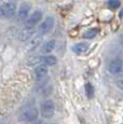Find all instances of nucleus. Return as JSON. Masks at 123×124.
<instances>
[{"mask_svg":"<svg viewBox=\"0 0 123 124\" xmlns=\"http://www.w3.org/2000/svg\"><path fill=\"white\" fill-rule=\"evenodd\" d=\"M108 71L113 76L123 75V61L117 58V59H113L112 62H110Z\"/></svg>","mask_w":123,"mask_h":124,"instance_id":"nucleus-4","label":"nucleus"},{"mask_svg":"<svg viewBox=\"0 0 123 124\" xmlns=\"http://www.w3.org/2000/svg\"><path fill=\"white\" fill-rule=\"evenodd\" d=\"M29 11H30V6L28 3H24L21 4L20 9H18V13H17V18L18 20H25L27 18V16L29 15Z\"/></svg>","mask_w":123,"mask_h":124,"instance_id":"nucleus-9","label":"nucleus"},{"mask_svg":"<svg viewBox=\"0 0 123 124\" xmlns=\"http://www.w3.org/2000/svg\"><path fill=\"white\" fill-rule=\"evenodd\" d=\"M40 111H41V114L43 118H52L54 116V112H55V105L52 101L46 99L40 106Z\"/></svg>","mask_w":123,"mask_h":124,"instance_id":"nucleus-3","label":"nucleus"},{"mask_svg":"<svg viewBox=\"0 0 123 124\" xmlns=\"http://www.w3.org/2000/svg\"><path fill=\"white\" fill-rule=\"evenodd\" d=\"M119 17L120 18H123V8L120 10V12H119Z\"/></svg>","mask_w":123,"mask_h":124,"instance_id":"nucleus-18","label":"nucleus"},{"mask_svg":"<svg viewBox=\"0 0 123 124\" xmlns=\"http://www.w3.org/2000/svg\"><path fill=\"white\" fill-rule=\"evenodd\" d=\"M53 27H54V18L52 17V16H48V17L41 23V25H40V27H39V30L42 35H44V34H48Z\"/></svg>","mask_w":123,"mask_h":124,"instance_id":"nucleus-6","label":"nucleus"},{"mask_svg":"<svg viewBox=\"0 0 123 124\" xmlns=\"http://www.w3.org/2000/svg\"><path fill=\"white\" fill-rule=\"evenodd\" d=\"M97 34H98L97 28H91V29L86 30V31L84 32L83 38H85V39H93V38H95L96 36H97Z\"/></svg>","mask_w":123,"mask_h":124,"instance_id":"nucleus-14","label":"nucleus"},{"mask_svg":"<svg viewBox=\"0 0 123 124\" xmlns=\"http://www.w3.org/2000/svg\"><path fill=\"white\" fill-rule=\"evenodd\" d=\"M46 75H48V66L44 65V64L38 65L35 68V77H36L37 81H41L42 79H44Z\"/></svg>","mask_w":123,"mask_h":124,"instance_id":"nucleus-7","label":"nucleus"},{"mask_svg":"<svg viewBox=\"0 0 123 124\" xmlns=\"http://www.w3.org/2000/svg\"><path fill=\"white\" fill-rule=\"evenodd\" d=\"M16 12V6L13 2H6L0 6V17L11 18Z\"/></svg>","mask_w":123,"mask_h":124,"instance_id":"nucleus-2","label":"nucleus"},{"mask_svg":"<svg viewBox=\"0 0 123 124\" xmlns=\"http://www.w3.org/2000/svg\"><path fill=\"white\" fill-rule=\"evenodd\" d=\"M40 41H41V37H32L29 39V44H28V50H34L39 45Z\"/></svg>","mask_w":123,"mask_h":124,"instance_id":"nucleus-13","label":"nucleus"},{"mask_svg":"<svg viewBox=\"0 0 123 124\" xmlns=\"http://www.w3.org/2000/svg\"><path fill=\"white\" fill-rule=\"evenodd\" d=\"M55 44H56L55 40H48V41L42 45V47H41L42 53H44V54L51 53V52L54 50V47H55Z\"/></svg>","mask_w":123,"mask_h":124,"instance_id":"nucleus-11","label":"nucleus"},{"mask_svg":"<svg viewBox=\"0 0 123 124\" xmlns=\"http://www.w3.org/2000/svg\"><path fill=\"white\" fill-rule=\"evenodd\" d=\"M37 118H38V109L34 105H27L20 112V119L22 121L31 122V121L36 120Z\"/></svg>","mask_w":123,"mask_h":124,"instance_id":"nucleus-1","label":"nucleus"},{"mask_svg":"<svg viewBox=\"0 0 123 124\" xmlns=\"http://www.w3.org/2000/svg\"><path fill=\"white\" fill-rule=\"evenodd\" d=\"M71 49H72V51H74L75 53L82 54V53H85L87 50H89V44L85 43V42H80V43L75 44Z\"/></svg>","mask_w":123,"mask_h":124,"instance_id":"nucleus-10","label":"nucleus"},{"mask_svg":"<svg viewBox=\"0 0 123 124\" xmlns=\"http://www.w3.org/2000/svg\"><path fill=\"white\" fill-rule=\"evenodd\" d=\"M107 4L110 9L117 10V9H119L120 6H121V0H108Z\"/></svg>","mask_w":123,"mask_h":124,"instance_id":"nucleus-15","label":"nucleus"},{"mask_svg":"<svg viewBox=\"0 0 123 124\" xmlns=\"http://www.w3.org/2000/svg\"><path fill=\"white\" fill-rule=\"evenodd\" d=\"M120 42H121V44H122V46H123V35L121 36V40H120Z\"/></svg>","mask_w":123,"mask_h":124,"instance_id":"nucleus-19","label":"nucleus"},{"mask_svg":"<svg viewBox=\"0 0 123 124\" xmlns=\"http://www.w3.org/2000/svg\"><path fill=\"white\" fill-rule=\"evenodd\" d=\"M117 85H118V87H119V89H121L123 91V79L118 80L117 81Z\"/></svg>","mask_w":123,"mask_h":124,"instance_id":"nucleus-17","label":"nucleus"},{"mask_svg":"<svg viewBox=\"0 0 123 124\" xmlns=\"http://www.w3.org/2000/svg\"><path fill=\"white\" fill-rule=\"evenodd\" d=\"M42 63L46 66H54L57 63V59H56V57L54 55H46V56H43Z\"/></svg>","mask_w":123,"mask_h":124,"instance_id":"nucleus-12","label":"nucleus"},{"mask_svg":"<svg viewBox=\"0 0 123 124\" xmlns=\"http://www.w3.org/2000/svg\"><path fill=\"white\" fill-rule=\"evenodd\" d=\"M84 89H85V93H86V96L87 98H92L94 95V87L93 85L91 84V83H86L85 86H84Z\"/></svg>","mask_w":123,"mask_h":124,"instance_id":"nucleus-16","label":"nucleus"},{"mask_svg":"<svg viewBox=\"0 0 123 124\" xmlns=\"http://www.w3.org/2000/svg\"><path fill=\"white\" fill-rule=\"evenodd\" d=\"M35 35V29L34 28H29V27H25L22 31L18 34V39L21 41H28L30 38H32Z\"/></svg>","mask_w":123,"mask_h":124,"instance_id":"nucleus-8","label":"nucleus"},{"mask_svg":"<svg viewBox=\"0 0 123 124\" xmlns=\"http://www.w3.org/2000/svg\"><path fill=\"white\" fill-rule=\"evenodd\" d=\"M41 18H42V12L40 10L34 11L29 15V17L27 18V21H26V27L34 28L35 26L41 21Z\"/></svg>","mask_w":123,"mask_h":124,"instance_id":"nucleus-5","label":"nucleus"}]
</instances>
